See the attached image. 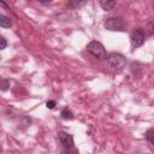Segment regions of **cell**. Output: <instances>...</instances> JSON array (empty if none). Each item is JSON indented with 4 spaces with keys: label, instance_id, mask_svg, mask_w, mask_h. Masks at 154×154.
<instances>
[{
    "label": "cell",
    "instance_id": "obj_1",
    "mask_svg": "<svg viewBox=\"0 0 154 154\" xmlns=\"http://www.w3.org/2000/svg\"><path fill=\"white\" fill-rule=\"evenodd\" d=\"M87 51L91 55H94L95 58H97L100 60H105V59L108 58V54L106 53L105 47L99 41H91V42H89L88 46H87Z\"/></svg>",
    "mask_w": 154,
    "mask_h": 154
},
{
    "label": "cell",
    "instance_id": "obj_2",
    "mask_svg": "<svg viewBox=\"0 0 154 154\" xmlns=\"http://www.w3.org/2000/svg\"><path fill=\"white\" fill-rule=\"evenodd\" d=\"M125 22L119 17H109L105 20V28L111 31H124Z\"/></svg>",
    "mask_w": 154,
    "mask_h": 154
},
{
    "label": "cell",
    "instance_id": "obj_3",
    "mask_svg": "<svg viewBox=\"0 0 154 154\" xmlns=\"http://www.w3.org/2000/svg\"><path fill=\"white\" fill-rule=\"evenodd\" d=\"M107 60L109 61V64H111L114 69H118V70L123 69V67L125 66V63H126L124 55H122V54H119V53H114V52L111 53V54H108Z\"/></svg>",
    "mask_w": 154,
    "mask_h": 154
},
{
    "label": "cell",
    "instance_id": "obj_4",
    "mask_svg": "<svg viewBox=\"0 0 154 154\" xmlns=\"http://www.w3.org/2000/svg\"><path fill=\"white\" fill-rule=\"evenodd\" d=\"M144 38H146V35H144V32H143L142 29H136L135 31H132L131 37H130L132 47L134 48H137V47L142 46L143 42H144Z\"/></svg>",
    "mask_w": 154,
    "mask_h": 154
},
{
    "label": "cell",
    "instance_id": "obj_5",
    "mask_svg": "<svg viewBox=\"0 0 154 154\" xmlns=\"http://www.w3.org/2000/svg\"><path fill=\"white\" fill-rule=\"evenodd\" d=\"M58 137L60 143L64 146V148H72L73 147V137L72 135L65 132V131H59L58 132Z\"/></svg>",
    "mask_w": 154,
    "mask_h": 154
},
{
    "label": "cell",
    "instance_id": "obj_6",
    "mask_svg": "<svg viewBox=\"0 0 154 154\" xmlns=\"http://www.w3.org/2000/svg\"><path fill=\"white\" fill-rule=\"evenodd\" d=\"M116 1L114 0H101L100 1V6L103 8V10H106V11H109V10H112L114 6H116Z\"/></svg>",
    "mask_w": 154,
    "mask_h": 154
},
{
    "label": "cell",
    "instance_id": "obj_7",
    "mask_svg": "<svg viewBox=\"0 0 154 154\" xmlns=\"http://www.w3.org/2000/svg\"><path fill=\"white\" fill-rule=\"evenodd\" d=\"M0 25H1L2 28H10V26L12 25V22H11V19H10L7 16L1 14V16H0Z\"/></svg>",
    "mask_w": 154,
    "mask_h": 154
},
{
    "label": "cell",
    "instance_id": "obj_8",
    "mask_svg": "<svg viewBox=\"0 0 154 154\" xmlns=\"http://www.w3.org/2000/svg\"><path fill=\"white\" fill-rule=\"evenodd\" d=\"M60 117H61L63 119H65V120H71V119H73V113H72L69 108H64V109L60 112Z\"/></svg>",
    "mask_w": 154,
    "mask_h": 154
},
{
    "label": "cell",
    "instance_id": "obj_9",
    "mask_svg": "<svg viewBox=\"0 0 154 154\" xmlns=\"http://www.w3.org/2000/svg\"><path fill=\"white\" fill-rule=\"evenodd\" d=\"M146 138L149 142V144L154 148V130H148L146 134Z\"/></svg>",
    "mask_w": 154,
    "mask_h": 154
},
{
    "label": "cell",
    "instance_id": "obj_10",
    "mask_svg": "<svg viewBox=\"0 0 154 154\" xmlns=\"http://www.w3.org/2000/svg\"><path fill=\"white\" fill-rule=\"evenodd\" d=\"M87 1H71L69 2V6H72V7H79V6H83L85 5Z\"/></svg>",
    "mask_w": 154,
    "mask_h": 154
},
{
    "label": "cell",
    "instance_id": "obj_11",
    "mask_svg": "<svg viewBox=\"0 0 154 154\" xmlns=\"http://www.w3.org/2000/svg\"><path fill=\"white\" fill-rule=\"evenodd\" d=\"M8 85H10V81H7V79H5L4 82H2V91H5V90H7V88H8Z\"/></svg>",
    "mask_w": 154,
    "mask_h": 154
},
{
    "label": "cell",
    "instance_id": "obj_12",
    "mask_svg": "<svg viewBox=\"0 0 154 154\" xmlns=\"http://www.w3.org/2000/svg\"><path fill=\"white\" fill-rule=\"evenodd\" d=\"M46 106H47V108H54V106H55V101L49 100V101H47Z\"/></svg>",
    "mask_w": 154,
    "mask_h": 154
},
{
    "label": "cell",
    "instance_id": "obj_13",
    "mask_svg": "<svg viewBox=\"0 0 154 154\" xmlns=\"http://www.w3.org/2000/svg\"><path fill=\"white\" fill-rule=\"evenodd\" d=\"M0 41H1V46H0V49H5L6 48V40H5V37H0Z\"/></svg>",
    "mask_w": 154,
    "mask_h": 154
},
{
    "label": "cell",
    "instance_id": "obj_14",
    "mask_svg": "<svg viewBox=\"0 0 154 154\" xmlns=\"http://www.w3.org/2000/svg\"><path fill=\"white\" fill-rule=\"evenodd\" d=\"M152 32H153V34H154V25H153V26H152Z\"/></svg>",
    "mask_w": 154,
    "mask_h": 154
}]
</instances>
